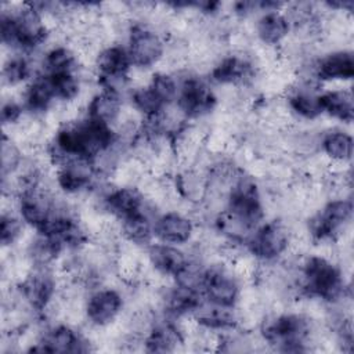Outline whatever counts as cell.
<instances>
[{
  "label": "cell",
  "instance_id": "6da1fadb",
  "mask_svg": "<svg viewBox=\"0 0 354 354\" xmlns=\"http://www.w3.org/2000/svg\"><path fill=\"white\" fill-rule=\"evenodd\" d=\"M314 324L303 313H282L266 318L261 325L263 342L279 351H306L314 340Z\"/></svg>",
  "mask_w": 354,
  "mask_h": 354
},
{
  "label": "cell",
  "instance_id": "7a4b0ae2",
  "mask_svg": "<svg viewBox=\"0 0 354 354\" xmlns=\"http://www.w3.org/2000/svg\"><path fill=\"white\" fill-rule=\"evenodd\" d=\"M293 232L282 220L261 223L246 239L248 253L259 261L271 263L282 259L292 249Z\"/></svg>",
  "mask_w": 354,
  "mask_h": 354
},
{
  "label": "cell",
  "instance_id": "3957f363",
  "mask_svg": "<svg viewBox=\"0 0 354 354\" xmlns=\"http://www.w3.org/2000/svg\"><path fill=\"white\" fill-rule=\"evenodd\" d=\"M126 48L133 68L149 69L163 59L166 40L151 25L136 22L129 30Z\"/></svg>",
  "mask_w": 354,
  "mask_h": 354
},
{
  "label": "cell",
  "instance_id": "277c9868",
  "mask_svg": "<svg viewBox=\"0 0 354 354\" xmlns=\"http://www.w3.org/2000/svg\"><path fill=\"white\" fill-rule=\"evenodd\" d=\"M202 293L205 300L221 306V307H235L242 296L241 278L225 264L213 263L206 266L205 278L202 285Z\"/></svg>",
  "mask_w": 354,
  "mask_h": 354
},
{
  "label": "cell",
  "instance_id": "5b68a950",
  "mask_svg": "<svg viewBox=\"0 0 354 354\" xmlns=\"http://www.w3.org/2000/svg\"><path fill=\"white\" fill-rule=\"evenodd\" d=\"M217 95L210 86L195 73L184 76L180 82V90L176 105L188 119H202L210 115L217 105Z\"/></svg>",
  "mask_w": 354,
  "mask_h": 354
},
{
  "label": "cell",
  "instance_id": "8992f818",
  "mask_svg": "<svg viewBox=\"0 0 354 354\" xmlns=\"http://www.w3.org/2000/svg\"><path fill=\"white\" fill-rule=\"evenodd\" d=\"M57 292V279L51 267H30L18 283V295L25 304L37 313L51 303Z\"/></svg>",
  "mask_w": 354,
  "mask_h": 354
},
{
  "label": "cell",
  "instance_id": "52a82bcc",
  "mask_svg": "<svg viewBox=\"0 0 354 354\" xmlns=\"http://www.w3.org/2000/svg\"><path fill=\"white\" fill-rule=\"evenodd\" d=\"M123 310V297L113 288H95L84 301V319L93 328H106Z\"/></svg>",
  "mask_w": 354,
  "mask_h": 354
},
{
  "label": "cell",
  "instance_id": "ba28073f",
  "mask_svg": "<svg viewBox=\"0 0 354 354\" xmlns=\"http://www.w3.org/2000/svg\"><path fill=\"white\" fill-rule=\"evenodd\" d=\"M97 178L93 160L75 156L57 167L55 183L66 195H79L88 191Z\"/></svg>",
  "mask_w": 354,
  "mask_h": 354
},
{
  "label": "cell",
  "instance_id": "9c48e42d",
  "mask_svg": "<svg viewBox=\"0 0 354 354\" xmlns=\"http://www.w3.org/2000/svg\"><path fill=\"white\" fill-rule=\"evenodd\" d=\"M90 344H93V342L82 336L71 325L58 324L43 332L29 350L44 353H83L91 350Z\"/></svg>",
  "mask_w": 354,
  "mask_h": 354
},
{
  "label": "cell",
  "instance_id": "30bf717a",
  "mask_svg": "<svg viewBox=\"0 0 354 354\" xmlns=\"http://www.w3.org/2000/svg\"><path fill=\"white\" fill-rule=\"evenodd\" d=\"M195 234L194 221L184 213L173 210L162 213L153 223V236L163 243L185 245Z\"/></svg>",
  "mask_w": 354,
  "mask_h": 354
},
{
  "label": "cell",
  "instance_id": "8fae6325",
  "mask_svg": "<svg viewBox=\"0 0 354 354\" xmlns=\"http://www.w3.org/2000/svg\"><path fill=\"white\" fill-rule=\"evenodd\" d=\"M354 75V58L351 50H333L314 62V77L318 82L350 80Z\"/></svg>",
  "mask_w": 354,
  "mask_h": 354
},
{
  "label": "cell",
  "instance_id": "7c38bea8",
  "mask_svg": "<svg viewBox=\"0 0 354 354\" xmlns=\"http://www.w3.org/2000/svg\"><path fill=\"white\" fill-rule=\"evenodd\" d=\"M145 260L156 274L173 278L187 264L188 254L176 245L158 242L147 246Z\"/></svg>",
  "mask_w": 354,
  "mask_h": 354
},
{
  "label": "cell",
  "instance_id": "4fadbf2b",
  "mask_svg": "<svg viewBox=\"0 0 354 354\" xmlns=\"http://www.w3.org/2000/svg\"><path fill=\"white\" fill-rule=\"evenodd\" d=\"M292 26L283 11H264L256 19L254 33L257 40L266 47H277L288 40Z\"/></svg>",
  "mask_w": 354,
  "mask_h": 354
},
{
  "label": "cell",
  "instance_id": "5bb4252c",
  "mask_svg": "<svg viewBox=\"0 0 354 354\" xmlns=\"http://www.w3.org/2000/svg\"><path fill=\"white\" fill-rule=\"evenodd\" d=\"M54 90L50 77L39 73L35 76L22 91V105L33 116H40L48 112L55 104Z\"/></svg>",
  "mask_w": 354,
  "mask_h": 354
},
{
  "label": "cell",
  "instance_id": "9a60e30c",
  "mask_svg": "<svg viewBox=\"0 0 354 354\" xmlns=\"http://www.w3.org/2000/svg\"><path fill=\"white\" fill-rule=\"evenodd\" d=\"M131 62L127 48L122 44H106L94 57L93 69L100 77H112L129 75Z\"/></svg>",
  "mask_w": 354,
  "mask_h": 354
},
{
  "label": "cell",
  "instance_id": "2e32d148",
  "mask_svg": "<svg viewBox=\"0 0 354 354\" xmlns=\"http://www.w3.org/2000/svg\"><path fill=\"white\" fill-rule=\"evenodd\" d=\"M122 113H123L122 97L106 90H101L97 94L91 95L86 108L87 118L101 124H105L111 129H115Z\"/></svg>",
  "mask_w": 354,
  "mask_h": 354
},
{
  "label": "cell",
  "instance_id": "e0dca14e",
  "mask_svg": "<svg viewBox=\"0 0 354 354\" xmlns=\"http://www.w3.org/2000/svg\"><path fill=\"white\" fill-rule=\"evenodd\" d=\"M319 149L330 163L348 165L353 156V137L344 130H329L321 134Z\"/></svg>",
  "mask_w": 354,
  "mask_h": 354
},
{
  "label": "cell",
  "instance_id": "ac0fdd59",
  "mask_svg": "<svg viewBox=\"0 0 354 354\" xmlns=\"http://www.w3.org/2000/svg\"><path fill=\"white\" fill-rule=\"evenodd\" d=\"M322 112L342 123H351L354 115L353 94L350 88H335L321 93Z\"/></svg>",
  "mask_w": 354,
  "mask_h": 354
},
{
  "label": "cell",
  "instance_id": "d6986e66",
  "mask_svg": "<svg viewBox=\"0 0 354 354\" xmlns=\"http://www.w3.org/2000/svg\"><path fill=\"white\" fill-rule=\"evenodd\" d=\"M25 162L24 152L19 144L7 133L3 134L1 148H0V166L1 177L7 178L14 176Z\"/></svg>",
  "mask_w": 354,
  "mask_h": 354
},
{
  "label": "cell",
  "instance_id": "ffe728a7",
  "mask_svg": "<svg viewBox=\"0 0 354 354\" xmlns=\"http://www.w3.org/2000/svg\"><path fill=\"white\" fill-rule=\"evenodd\" d=\"M148 86L165 106L176 102L180 90V82L174 77L173 73L158 71L152 73Z\"/></svg>",
  "mask_w": 354,
  "mask_h": 354
},
{
  "label": "cell",
  "instance_id": "44dd1931",
  "mask_svg": "<svg viewBox=\"0 0 354 354\" xmlns=\"http://www.w3.org/2000/svg\"><path fill=\"white\" fill-rule=\"evenodd\" d=\"M30 62L22 54H12L3 62V84L17 87L30 76Z\"/></svg>",
  "mask_w": 354,
  "mask_h": 354
},
{
  "label": "cell",
  "instance_id": "7402d4cb",
  "mask_svg": "<svg viewBox=\"0 0 354 354\" xmlns=\"http://www.w3.org/2000/svg\"><path fill=\"white\" fill-rule=\"evenodd\" d=\"M26 224L22 221L18 213L12 210H3L1 214V228H0V241L1 246L11 248L22 236L24 227Z\"/></svg>",
  "mask_w": 354,
  "mask_h": 354
}]
</instances>
